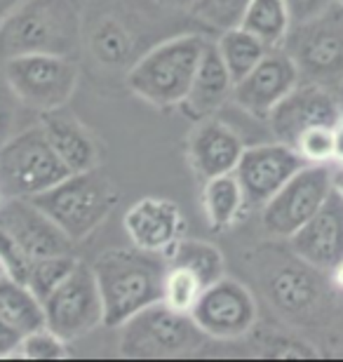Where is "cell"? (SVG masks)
Listing matches in <instances>:
<instances>
[{
	"label": "cell",
	"mask_w": 343,
	"mask_h": 362,
	"mask_svg": "<svg viewBox=\"0 0 343 362\" xmlns=\"http://www.w3.org/2000/svg\"><path fill=\"white\" fill-rule=\"evenodd\" d=\"M85 19L78 0H21L0 26V64L19 54L78 59Z\"/></svg>",
	"instance_id": "obj_1"
},
{
	"label": "cell",
	"mask_w": 343,
	"mask_h": 362,
	"mask_svg": "<svg viewBox=\"0 0 343 362\" xmlns=\"http://www.w3.org/2000/svg\"><path fill=\"white\" fill-rule=\"evenodd\" d=\"M165 271V257L134 245L101 252L92 262V273L104 303L106 327H120L141 308L160 301Z\"/></svg>",
	"instance_id": "obj_2"
},
{
	"label": "cell",
	"mask_w": 343,
	"mask_h": 362,
	"mask_svg": "<svg viewBox=\"0 0 343 362\" xmlns=\"http://www.w3.org/2000/svg\"><path fill=\"white\" fill-rule=\"evenodd\" d=\"M207 38L195 33L174 35L144 52L127 71V88L156 108L181 106L198 69Z\"/></svg>",
	"instance_id": "obj_3"
},
{
	"label": "cell",
	"mask_w": 343,
	"mask_h": 362,
	"mask_svg": "<svg viewBox=\"0 0 343 362\" xmlns=\"http://www.w3.org/2000/svg\"><path fill=\"white\" fill-rule=\"evenodd\" d=\"M73 243L85 240L108 219L120 195L99 168L71 172L59 184L31 198Z\"/></svg>",
	"instance_id": "obj_4"
},
{
	"label": "cell",
	"mask_w": 343,
	"mask_h": 362,
	"mask_svg": "<svg viewBox=\"0 0 343 362\" xmlns=\"http://www.w3.org/2000/svg\"><path fill=\"white\" fill-rule=\"evenodd\" d=\"M118 329V353L125 360L186 358L207 341L191 315L179 313L163 301L141 308Z\"/></svg>",
	"instance_id": "obj_5"
},
{
	"label": "cell",
	"mask_w": 343,
	"mask_h": 362,
	"mask_svg": "<svg viewBox=\"0 0 343 362\" xmlns=\"http://www.w3.org/2000/svg\"><path fill=\"white\" fill-rule=\"evenodd\" d=\"M71 175L50 146L42 127L28 125L12 132L0 146V193L3 198H35Z\"/></svg>",
	"instance_id": "obj_6"
},
{
	"label": "cell",
	"mask_w": 343,
	"mask_h": 362,
	"mask_svg": "<svg viewBox=\"0 0 343 362\" xmlns=\"http://www.w3.org/2000/svg\"><path fill=\"white\" fill-rule=\"evenodd\" d=\"M7 88L21 106L52 111L69 104L80 81L78 59L62 54H19L0 64Z\"/></svg>",
	"instance_id": "obj_7"
},
{
	"label": "cell",
	"mask_w": 343,
	"mask_h": 362,
	"mask_svg": "<svg viewBox=\"0 0 343 362\" xmlns=\"http://www.w3.org/2000/svg\"><path fill=\"white\" fill-rule=\"evenodd\" d=\"M282 49L303 81L337 90L343 83V7L332 5L318 17L291 24Z\"/></svg>",
	"instance_id": "obj_8"
},
{
	"label": "cell",
	"mask_w": 343,
	"mask_h": 362,
	"mask_svg": "<svg viewBox=\"0 0 343 362\" xmlns=\"http://www.w3.org/2000/svg\"><path fill=\"white\" fill-rule=\"evenodd\" d=\"M332 191V165H303L261 207V226L275 240H287L318 212Z\"/></svg>",
	"instance_id": "obj_9"
},
{
	"label": "cell",
	"mask_w": 343,
	"mask_h": 362,
	"mask_svg": "<svg viewBox=\"0 0 343 362\" xmlns=\"http://www.w3.org/2000/svg\"><path fill=\"white\" fill-rule=\"evenodd\" d=\"M42 310L47 327L69 344L104 325V303L92 266L78 262L66 280L42 301Z\"/></svg>",
	"instance_id": "obj_10"
},
{
	"label": "cell",
	"mask_w": 343,
	"mask_h": 362,
	"mask_svg": "<svg viewBox=\"0 0 343 362\" xmlns=\"http://www.w3.org/2000/svg\"><path fill=\"white\" fill-rule=\"evenodd\" d=\"M191 317L207 339L238 341L254 329L259 306L250 287L223 275L205 287L200 301L191 310Z\"/></svg>",
	"instance_id": "obj_11"
},
{
	"label": "cell",
	"mask_w": 343,
	"mask_h": 362,
	"mask_svg": "<svg viewBox=\"0 0 343 362\" xmlns=\"http://www.w3.org/2000/svg\"><path fill=\"white\" fill-rule=\"evenodd\" d=\"M303 165L301 156L291 146L282 141H271L245 146L233 175L243 186L247 207L261 209Z\"/></svg>",
	"instance_id": "obj_12"
},
{
	"label": "cell",
	"mask_w": 343,
	"mask_h": 362,
	"mask_svg": "<svg viewBox=\"0 0 343 362\" xmlns=\"http://www.w3.org/2000/svg\"><path fill=\"white\" fill-rule=\"evenodd\" d=\"M298 81L301 76L291 57L282 47L268 49L250 74L233 83L231 101L252 118L266 120Z\"/></svg>",
	"instance_id": "obj_13"
},
{
	"label": "cell",
	"mask_w": 343,
	"mask_h": 362,
	"mask_svg": "<svg viewBox=\"0 0 343 362\" xmlns=\"http://www.w3.org/2000/svg\"><path fill=\"white\" fill-rule=\"evenodd\" d=\"M341 113L343 111L337 92L301 78L266 120L275 141L294 146L303 129L313 125H334L341 118Z\"/></svg>",
	"instance_id": "obj_14"
},
{
	"label": "cell",
	"mask_w": 343,
	"mask_h": 362,
	"mask_svg": "<svg viewBox=\"0 0 343 362\" xmlns=\"http://www.w3.org/2000/svg\"><path fill=\"white\" fill-rule=\"evenodd\" d=\"M291 255L325 273L343 259V195L332 186L318 212L287 238Z\"/></svg>",
	"instance_id": "obj_15"
},
{
	"label": "cell",
	"mask_w": 343,
	"mask_h": 362,
	"mask_svg": "<svg viewBox=\"0 0 343 362\" xmlns=\"http://www.w3.org/2000/svg\"><path fill=\"white\" fill-rule=\"evenodd\" d=\"M122 226L134 247L167 257V252L186 235V216L174 200L149 195L129 205Z\"/></svg>",
	"instance_id": "obj_16"
},
{
	"label": "cell",
	"mask_w": 343,
	"mask_h": 362,
	"mask_svg": "<svg viewBox=\"0 0 343 362\" xmlns=\"http://www.w3.org/2000/svg\"><path fill=\"white\" fill-rule=\"evenodd\" d=\"M0 228H5L33 259L73 255V243L31 198H3Z\"/></svg>",
	"instance_id": "obj_17"
},
{
	"label": "cell",
	"mask_w": 343,
	"mask_h": 362,
	"mask_svg": "<svg viewBox=\"0 0 343 362\" xmlns=\"http://www.w3.org/2000/svg\"><path fill=\"white\" fill-rule=\"evenodd\" d=\"M245 151L243 136L226 120L202 118L188 136V165L200 181H207L219 175H228L236 170Z\"/></svg>",
	"instance_id": "obj_18"
},
{
	"label": "cell",
	"mask_w": 343,
	"mask_h": 362,
	"mask_svg": "<svg viewBox=\"0 0 343 362\" xmlns=\"http://www.w3.org/2000/svg\"><path fill=\"white\" fill-rule=\"evenodd\" d=\"M38 125L69 172H87L99 168L101 151L97 136L64 106L45 111L40 115Z\"/></svg>",
	"instance_id": "obj_19"
},
{
	"label": "cell",
	"mask_w": 343,
	"mask_h": 362,
	"mask_svg": "<svg viewBox=\"0 0 343 362\" xmlns=\"http://www.w3.org/2000/svg\"><path fill=\"white\" fill-rule=\"evenodd\" d=\"M231 94L233 78L228 69H226L221 54H219L214 40H207L191 81V88H188L186 99L181 101L179 108H184L193 120H202L214 115L226 101H231Z\"/></svg>",
	"instance_id": "obj_20"
},
{
	"label": "cell",
	"mask_w": 343,
	"mask_h": 362,
	"mask_svg": "<svg viewBox=\"0 0 343 362\" xmlns=\"http://www.w3.org/2000/svg\"><path fill=\"white\" fill-rule=\"evenodd\" d=\"M320 275L325 273L310 269L301 259L296 266L284 264L280 271L271 275L268 296L275 303V308H280L287 315L313 313L320 301V285H322Z\"/></svg>",
	"instance_id": "obj_21"
},
{
	"label": "cell",
	"mask_w": 343,
	"mask_h": 362,
	"mask_svg": "<svg viewBox=\"0 0 343 362\" xmlns=\"http://www.w3.org/2000/svg\"><path fill=\"white\" fill-rule=\"evenodd\" d=\"M200 207L211 230H219V233L238 226L250 212L243 186H240L238 177L233 172L202 181Z\"/></svg>",
	"instance_id": "obj_22"
},
{
	"label": "cell",
	"mask_w": 343,
	"mask_h": 362,
	"mask_svg": "<svg viewBox=\"0 0 343 362\" xmlns=\"http://www.w3.org/2000/svg\"><path fill=\"white\" fill-rule=\"evenodd\" d=\"M238 26L264 42L268 49H277L287 38L291 19L284 0H250Z\"/></svg>",
	"instance_id": "obj_23"
},
{
	"label": "cell",
	"mask_w": 343,
	"mask_h": 362,
	"mask_svg": "<svg viewBox=\"0 0 343 362\" xmlns=\"http://www.w3.org/2000/svg\"><path fill=\"white\" fill-rule=\"evenodd\" d=\"M0 317L19 332L21 337L45 325L42 301L24 282L3 278L0 280Z\"/></svg>",
	"instance_id": "obj_24"
},
{
	"label": "cell",
	"mask_w": 343,
	"mask_h": 362,
	"mask_svg": "<svg viewBox=\"0 0 343 362\" xmlns=\"http://www.w3.org/2000/svg\"><path fill=\"white\" fill-rule=\"evenodd\" d=\"M165 262L191 269L202 282H205V287L226 275V262L219 247H214V245L207 240H193V238H186V235L167 252Z\"/></svg>",
	"instance_id": "obj_25"
},
{
	"label": "cell",
	"mask_w": 343,
	"mask_h": 362,
	"mask_svg": "<svg viewBox=\"0 0 343 362\" xmlns=\"http://www.w3.org/2000/svg\"><path fill=\"white\" fill-rule=\"evenodd\" d=\"M214 45L219 49V54H221L226 69H228L233 83L250 74L261 62V57L268 52L264 42L254 38L252 33H247L243 26H233L221 31L219 40H214Z\"/></svg>",
	"instance_id": "obj_26"
},
{
	"label": "cell",
	"mask_w": 343,
	"mask_h": 362,
	"mask_svg": "<svg viewBox=\"0 0 343 362\" xmlns=\"http://www.w3.org/2000/svg\"><path fill=\"white\" fill-rule=\"evenodd\" d=\"M87 45L97 62L106 64V66H122L132 54L134 40L118 19H99L90 28Z\"/></svg>",
	"instance_id": "obj_27"
},
{
	"label": "cell",
	"mask_w": 343,
	"mask_h": 362,
	"mask_svg": "<svg viewBox=\"0 0 343 362\" xmlns=\"http://www.w3.org/2000/svg\"><path fill=\"white\" fill-rule=\"evenodd\" d=\"M202 292H205V282L186 266H174L167 264L165 278H163V289H160V301L165 306H170L179 313L191 315L195 303L200 301Z\"/></svg>",
	"instance_id": "obj_28"
},
{
	"label": "cell",
	"mask_w": 343,
	"mask_h": 362,
	"mask_svg": "<svg viewBox=\"0 0 343 362\" xmlns=\"http://www.w3.org/2000/svg\"><path fill=\"white\" fill-rule=\"evenodd\" d=\"M78 259L76 255H54V257H38L33 259L31 271H28L26 287L38 296L40 301H45L57 287L66 280V275L76 269Z\"/></svg>",
	"instance_id": "obj_29"
},
{
	"label": "cell",
	"mask_w": 343,
	"mask_h": 362,
	"mask_svg": "<svg viewBox=\"0 0 343 362\" xmlns=\"http://www.w3.org/2000/svg\"><path fill=\"white\" fill-rule=\"evenodd\" d=\"M69 356V341L50 329L47 325L21 337L17 353H14V358L21 360H66Z\"/></svg>",
	"instance_id": "obj_30"
},
{
	"label": "cell",
	"mask_w": 343,
	"mask_h": 362,
	"mask_svg": "<svg viewBox=\"0 0 343 362\" xmlns=\"http://www.w3.org/2000/svg\"><path fill=\"white\" fill-rule=\"evenodd\" d=\"M250 0H193L191 12L195 19L216 31H226L240 24Z\"/></svg>",
	"instance_id": "obj_31"
},
{
	"label": "cell",
	"mask_w": 343,
	"mask_h": 362,
	"mask_svg": "<svg viewBox=\"0 0 343 362\" xmlns=\"http://www.w3.org/2000/svg\"><path fill=\"white\" fill-rule=\"evenodd\" d=\"M334 125H313L303 129L294 148L306 165H332L334 160Z\"/></svg>",
	"instance_id": "obj_32"
},
{
	"label": "cell",
	"mask_w": 343,
	"mask_h": 362,
	"mask_svg": "<svg viewBox=\"0 0 343 362\" xmlns=\"http://www.w3.org/2000/svg\"><path fill=\"white\" fill-rule=\"evenodd\" d=\"M31 264H33V257L28 255L5 228H0V266H3V271H5V278L24 282L26 285Z\"/></svg>",
	"instance_id": "obj_33"
},
{
	"label": "cell",
	"mask_w": 343,
	"mask_h": 362,
	"mask_svg": "<svg viewBox=\"0 0 343 362\" xmlns=\"http://www.w3.org/2000/svg\"><path fill=\"white\" fill-rule=\"evenodd\" d=\"M17 106H21L12 90L7 88L3 74H0V146L14 132V120H17Z\"/></svg>",
	"instance_id": "obj_34"
},
{
	"label": "cell",
	"mask_w": 343,
	"mask_h": 362,
	"mask_svg": "<svg viewBox=\"0 0 343 362\" xmlns=\"http://www.w3.org/2000/svg\"><path fill=\"white\" fill-rule=\"evenodd\" d=\"M284 5L289 10L291 24H301V21H308L327 12L332 5H337V0H284Z\"/></svg>",
	"instance_id": "obj_35"
},
{
	"label": "cell",
	"mask_w": 343,
	"mask_h": 362,
	"mask_svg": "<svg viewBox=\"0 0 343 362\" xmlns=\"http://www.w3.org/2000/svg\"><path fill=\"white\" fill-rule=\"evenodd\" d=\"M268 358H296V360H308V358H318V351L313 346L303 344V341H294V339H277L273 349L266 351Z\"/></svg>",
	"instance_id": "obj_36"
},
{
	"label": "cell",
	"mask_w": 343,
	"mask_h": 362,
	"mask_svg": "<svg viewBox=\"0 0 343 362\" xmlns=\"http://www.w3.org/2000/svg\"><path fill=\"white\" fill-rule=\"evenodd\" d=\"M21 341V334L14 327H10L3 317H0V360L5 358H14L17 353V346Z\"/></svg>",
	"instance_id": "obj_37"
},
{
	"label": "cell",
	"mask_w": 343,
	"mask_h": 362,
	"mask_svg": "<svg viewBox=\"0 0 343 362\" xmlns=\"http://www.w3.org/2000/svg\"><path fill=\"white\" fill-rule=\"evenodd\" d=\"M334 160L332 165H337V168H343V113L341 118L334 122Z\"/></svg>",
	"instance_id": "obj_38"
},
{
	"label": "cell",
	"mask_w": 343,
	"mask_h": 362,
	"mask_svg": "<svg viewBox=\"0 0 343 362\" xmlns=\"http://www.w3.org/2000/svg\"><path fill=\"white\" fill-rule=\"evenodd\" d=\"M327 282L334 287V289H339V292H343V259L341 262H337L332 266L330 271H327Z\"/></svg>",
	"instance_id": "obj_39"
},
{
	"label": "cell",
	"mask_w": 343,
	"mask_h": 362,
	"mask_svg": "<svg viewBox=\"0 0 343 362\" xmlns=\"http://www.w3.org/2000/svg\"><path fill=\"white\" fill-rule=\"evenodd\" d=\"M21 3V0H0V26H3V21L10 17V12L14 10Z\"/></svg>",
	"instance_id": "obj_40"
},
{
	"label": "cell",
	"mask_w": 343,
	"mask_h": 362,
	"mask_svg": "<svg viewBox=\"0 0 343 362\" xmlns=\"http://www.w3.org/2000/svg\"><path fill=\"white\" fill-rule=\"evenodd\" d=\"M332 186L343 195V168H337V165H332Z\"/></svg>",
	"instance_id": "obj_41"
},
{
	"label": "cell",
	"mask_w": 343,
	"mask_h": 362,
	"mask_svg": "<svg viewBox=\"0 0 343 362\" xmlns=\"http://www.w3.org/2000/svg\"><path fill=\"white\" fill-rule=\"evenodd\" d=\"M158 3H163L167 7H174V10H191L193 0H158Z\"/></svg>",
	"instance_id": "obj_42"
},
{
	"label": "cell",
	"mask_w": 343,
	"mask_h": 362,
	"mask_svg": "<svg viewBox=\"0 0 343 362\" xmlns=\"http://www.w3.org/2000/svg\"><path fill=\"white\" fill-rule=\"evenodd\" d=\"M334 92H337V97H339V104H341V111H343V83H341L339 88L334 90Z\"/></svg>",
	"instance_id": "obj_43"
},
{
	"label": "cell",
	"mask_w": 343,
	"mask_h": 362,
	"mask_svg": "<svg viewBox=\"0 0 343 362\" xmlns=\"http://www.w3.org/2000/svg\"><path fill=\"white\" fill-rule=\"evenodd\" d=\"M5 278V271H3V266H0V280H3Z\"/></svg>",
	"instance_id": "obj_44"
},
{
	"label": "cell",
	"mask_w": 343,
	"mask_h": 362,
	"mask_svg": "<svg viewBox=\"0 0 343 362\" xmlns=\"http://www.w3.org/2000/svg\"><path fill=\"white\" fill-rule=\"evenodd\" d=\"M337 5H341V7H343V0H337Z\"/></svg>",
	"instance_id": "obj_45"
},
{
	"label": "cell",
	"mask_w": 343,
	"mask_h": 362,
	"mask_svg": "<svg viewBox=\"0 0 343 362\" xmlns=\"http://www.w3.org/2000/svg\"><path fill=\"white\" fill-rule=\"evenodd\" d=\"M0 202H3V193H0Z\"/></svg>",
	"instance_id": "obj_46"
}]
</instances>
